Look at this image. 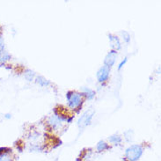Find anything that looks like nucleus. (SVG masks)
I'll use <instances>...</instances> for the list:
<instances>
[{
    "label": "nucleus",
    "mask_w": 161,
    "mask_h": 161,
    "mask_svg": "<svg viewBox=\"0 0 161 161\" xmlns=\"http://www.w3.org/2000/svg\"><path fill=\"white\" fill-rule=\"evenodd\" d=\"M109 141H110L111 143H113V144H119L121 142H122V137L118 135L112 136L109 138Z\"/></svg>",
    "instance_id": "9d476101"
},
{
    "label": "nucleus",
    "mask_w": 161,
    "mask_h": 161,
    "mask_svg": "<svg viewBox=\"0 0 161 161\" xmlns=\"http://www.w3.org/2000/svg\"><path fill=\"white\" fill-rule=\"evenodd\" d=\"M109 40H110V43H111V47L114 51H117L118 49L121 48V42L116 36L112 35H109Z\"/></svg>",
    "instance_id": "423d86ee"
},
{
    "label": "nucleus",
    "mask_w": 161,
    "mask_h": 161,
    "mask_svg": "<svg viewBox=\"0 0 161 161\" xmlns=\"http://www.w3.org/2000/svg\"><path fill=\"white\" fill-rule=\"evenodd\" d=\"M107 149H108V144H106L105 142H103V141H100V143L98 144V145H97V150L99 152H102V151H105Z\"/></svg>",
    "instance_id": "9b49d317"
},
{
    "label": "nucleus",
    "mask_w": 161,
    "mask_h": 161,
    "mask_svg": "<svg viewBox=\"0 0 161 161\" xmlns=\"http://www.w3.org/2000/svg\"><path fill=\"white\" fill-rule=\"evenodd\" d=\"M6 118H10V114H6V116H5Z\"/></svg>",
    "instance_id": "dca6fc26"
},
{
    "label": "nucleus",
    "mask_w": 161,
    "mask_h": 161,
    "mask_svg": "<svg viewBox=\"0 0 161 161\" xmlns=\"http://www.w3.org/2000/svg\"><path fill=\"white\" fill-rule=\"evenodd\" d=\"M83 91H84V93L88 97V99H92L95 96V92L89 88H84Z\"/></svg>",
    "instance_id": "6e6552de"
},
{
    "label": "nucleus",
    "mask_w": 161,
    "mask_h": 161,
    "mask_svg": "<svg viewBox=\"0 0 161 161\" xmlns=\"http://www.w3.org/2000/svg\"><path fill=\"white\" fill-rule=\"evenodd\" d=\"M0 161H11V158L8 155V153H3L0 155Z\"/></svg>",
    "instance_id": "ddd939ff"
},
{
    "label": "nucleus",
    "mask_w": 161,
    "mask_h": 161,
    "mask_svg": "<svg viewBox=\"0 0 161 161\" xmlns=\"http://www.w3.org/2000/svg\"><path fill=\"white\" fill-rule=\"evenodd\" d=\"M36 82L39 84L40 86H47L49 85V82H48L47 79H45L42 77H38L37 79H36Z\"/></svg>",
    "instance_id": "1a4fd4ad"
},
{
    "label": "nucleus",
    "mask_w": 161,
    "mask_h": 161,
    "mask_svg": "<svg viewBox=\"0 0 161 161\" xmlns=\"http://www.w3.org/2000/svg\"><path fill=\"white\" fill-rule=\"evenodd\" d=\"M122 35H125L123 38H124V40H125V42H129L130 41V35H129L127 32H122Z\"/></svg>",
    "instance_id": "4468645a"
},
{
    "label": "nucleus",
    "mask_w": 161,
    "mask_h": 161,
    "mask_svg": "<svg viewBox=\"0 0 161 161\" xmlns=\"http://www.w3.org/2000/svg\"><path fill=\"white\" fill-rule=\"evenodd\" d=\"M143 152H144V150L140 145L134 144L127 149L125 155L129 161H137L142 156Z\"/></svg>",
    "instance_id": "f257e3e1"
},
{
    "label": "nucleus",
    "mask_w": 161,
    "mask_h": 161,
    "mask_svg": "<svg viewBox=\"0 0 161 161\" xmlns=\"http://www.w3.org/2000/svg\"><path fill=\"white\" fill-rule=\"evenodd\" d=\"M66 98L68 100V104L71 108H75L79 107L81 103V96L78 92H69L66 95Z\"/></svg>",
    "instance_id": "f03ea898"
},
{
    "label": "nucleus",
    "mask_w": 161,
    "mask_h": 161,
    "mask_svg": "<svg viewBox=\"0 0 161 161\" xmlns=\"http://www.w3.org/2000/svg\"><path fill=\"white\" fill-rule=\"evenodd\" d=\"M109 72H110V68L108 66H102L100 68L99 71L97 72V79L99 80V82L103 83L105 81H107L108 79Z\"/></svg>",
    "instance_id": "20e7f679"
},
{
    "label": "nucleus",
    "mask_w": 161,
    "mask_h": 161,
    "mask_svg": "<svg viewBox=\"0 0 161 161\" xmlns=\"http://www.w3.org/2000/svg\"><path fill=\"white\" fill-rule=\"evenodd\" d=\"M93 114H94L93 111H86V113L83 114V115L79 118V122H78V125L79 128H85L88 124H90L92 118L93 116Z\"/></svg>",
    "instance_id": "7ed1b4c3"
},
{
    "label": "nucleus",
    "mask_w": 161,
    "mask_h": 161,
    "mask_svg": "<svg viewBox=\"0 0 161 161\" xmlns=\"http://www.w3.org/2000/svg\"><path fill=\"white\" fill-rule=\"evenodd\" d=\"M34 77H35V74H34V72L31 71V70H27L26 73H25V78H26V80H28V81H32V80L34 79Z\"/></svg>",
    "instance_id": "f8f14e48"
},
{
    "label": "nucleus",
    "mask_w": 161,
    "mask_h": 161,
    "mask_svg": "<svg viewBox=\"0 0 161 161\" xmlns=\"http://www.w3.org/2000/svg\"><path fill=\"white\" fill-rule=\"evenodd\" d=\"M11 59V56L4 50V44L0 45V63H5Z\"/></svg>",
    "instance_id": "0eeeda50"
},
{
    "label": "nucleus",
    "mask_w": 161,
    "mask_h": 161,
    "mask_svg": "<svg viewBox=\"0 0 161 161\" xmlns=\"http://www.w3.org/2000/svg\"><path fill=\"white\" fill-rule=\"evenodd\" d=\"M116 56H117V52L114 51V50H112L107 55V57L105 58V65L108 66V67H111V66L114 65V62H115V59H116Z\"/></svg>",
    "instance_id": "39448f33"
},
{
    "label": "nucleus",
    "mask_w": 161,
    "mask_h": 161,
    "mask_svg": "<svg viewBox=\"0 0 161 161\" xmlns=\"http://www.w3.org/2000/svg\"><path fill=\"white\" fill-rule=\"evenodd\" d=\"M127 61H128V59H127V57H126V58H124V60H123V61L121 62V64H119V67H118V69H119V70H121L122 67H123V65H124V64H126Z\"/></svg>",
    "instance_id": "2eb2a0df"
}]
</instances>
